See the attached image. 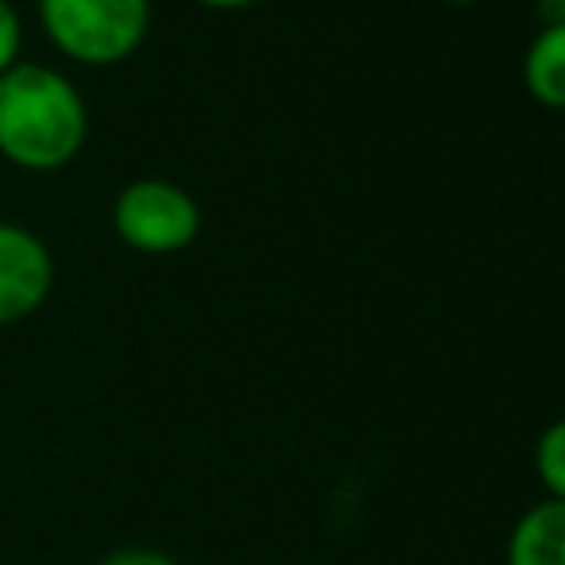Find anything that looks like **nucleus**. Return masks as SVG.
Listing matches in <instances>:
<instances>
[{"mask_svg": "<svg viewBox=\"0 0 565 565\" xmlns=\"http://www.w3.org/2000/svg\"><path fill=\"white\" fill-rule=\"evenodd\" d=\"M89 105L62 70L15 62L0 74V158L31 173H54L82 154Z\"/></svg>", "mask_w": 565, "mask_h": 565, "instance_id": "1", "label": "nucleus"}, {"mask_svg": "<svg viewBox=\"0 0 565 565\" xmlns=\"http://www.w3.org/2000/svg\"><path fill=\"white\" fill-rule=\"evenodd\" d=\"M51 43L82 66H119L150 31V0H39Z\"/></svg>", "mask_w": 565, "mask_h": 565, "instance_id": "2", "label": "nucleus"}, {"mask_svg": "<svg viewBox=\"0 0 565 565\" xmlns=\"http://www.w3.org/2000/svg\"><path fill=\"white\" fill-rule=\"evenodd\" d=\"M113 231L139 254H178L201 235V204L166 178H139L113 201Z\"/></svg>", "mask_w": 565, "mask_h": 565, "instance_id": "3", "label": "nucleus"}, {"mask_svg": "<svg viewBox=\"0 0 565 565\" xmlns=\"http://www.w3.org/2000/svg\"><path fill=\"white\" fill-rule=\"evenodd\" d=\"M54 289V258L35 231L0 220V328L23 323Z\"/></svg>", "mask_w": 565, "mask_h": 565, "instance_id": "4", "label": "nucleus"}, {"mask_svg": "<svg viewBox=\"0 0 565 565\" xmlns=\"http://www.w3.org/2000/svg\"><path fill=\"white\" fill-rule=\"evenodd\" d=\"M508 565H565V500H543L515 523Z\"/></svg>", "mask_w": 565, "mask_h": 565, "instance_id": "5", "label": "nucleus"}, {"mask_svg": "<svg viewBox=\"0 0 565 565\" xmlns=\"http://www.w3.org/2000/svg\"><path fill=\"white\" fill-rule=\"evenodd\" d=\"M523 85L543 108H565V20H551L527 46Z\"/></svg>", "mask_w": 565, "mask_h": 565, "instance_id": "6", "label": "nucleus"}, {"mask_svg": "<svg viewBox=\"0 0 565 565\" xmlns=\"http://www.w3.org/2000/svg\"><path fill=\"white\" fill-rule=\"evenodd\" d=\"M535 469H539V481L551 492V500H565V419L551 424L539 435Z\"/></svg>", "mask_w": 565, "mask_h": 565, "instance_id": "7", "label": "nucleus"}, {"mask_svg": "<svg viewBox=\"0 0 565 565\" xmlns=\"http://www.w3.org/2000/svg\"><path fill=\"white\" fill-rule=\"evenodd\" d=\"M20 51H23V20L12 0H0V74H8L20 62Z\"/></svg>", "mask_w": 565, "mask_h": 565, "instance_id": "8", "label": "nucleus"}, {"mask_svg": "<svg viewBox=\"0 0 565 565\" xmlns=\"http://www.w3.org/2000/svg\"><path fill=\"white\" fill-rule=\"evenodd\" d=\"M100 565H181L173 554L166 551H150V546H127V551L108 554Z\"/></svg>", "mask_w": 565, "mask_h": 565, "instance_id": "9", "label": "nucleus"}, {"mask_svg": "<svg viewBox=\"0 0 565 565\" xmlns=\"http://www.w3.org/2000/svg\"><path fill=\"white\" fill-rule=\"evenodd\" d=\"M196 4L220 8V12H238V8H250V4H258V0H196Z\"/></svg>", "mask_w": 565, "mask_h": 565, "instance_id": "10", "label": "nucleus"}, {"mask_svg": "<svg viewBox=\"0 0 565 565\" xmlns=\"http://www.w3.org/2000/svg\"><path fill=\"white\" fill-rule=\"evenodd\" d=\"M554 4V12H558V20H565V0H551Z\"/></svg>", "mask_w": 565, "mask_h": 565, "instance_id": "11", "label": "nucleus"}, {"mask_svg": "<svg viewBox=\"0 0 565 565\" xmlns=\"http://www.w3.org/2000/svg\"><path fill=\"white\" fill-rule=\"evenodd\" d=\"M447 4H477V0H447Z\"/></svg>", "mask_w": 565, "mask_h": 565, "instance_id": "12", "label": "nucleus"}]
</instances>
